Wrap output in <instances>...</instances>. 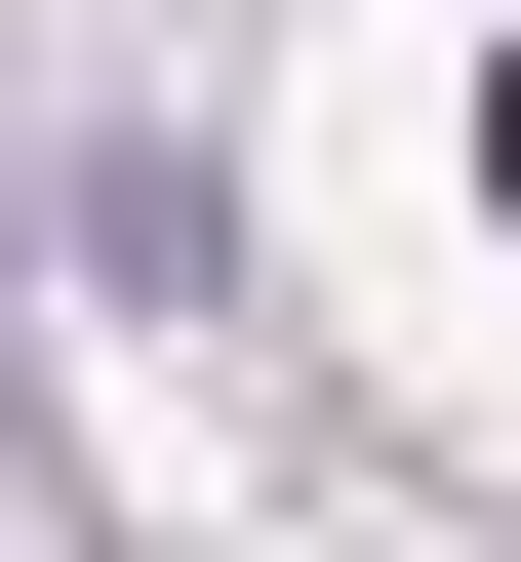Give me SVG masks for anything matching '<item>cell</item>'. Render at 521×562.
I'll use <instances>...</instances> for the list:
<instances>
[{"label": "cell", "mask_w": 521, "mask_h": 562, "mask_svg": "<svg viewBox=\"0 0 521 562\" xmlns=\"http://www.w3.org/2000/svg\"><path fill=\"white\" fill-rule=\"evenodd\" d=\"M482 201H521V41H482Z\"/></svg>", "instance_id": "1"}]
</instances>
